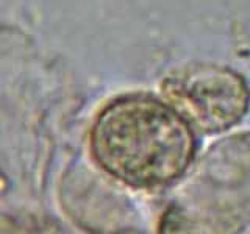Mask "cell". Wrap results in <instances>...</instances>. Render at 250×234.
Returning <instances> with one entry per match:
<instances>
[{
  "instance_id": "6da1fadb",
  "label": "cell",
  "mask_w": 250,
  "mask_h": 234,
  "mask_svg": "<svg viewBox=\"0 0 250 234\" xmlns=\"http://www.w3.org/2000/svg\"><path fill=\"white\" fill-rule=\"evenodd\" d=\"M89 147L108 175L135 189L156 191L186 174L197 140L192 125L170 103L130 94L97 114Z\"/></svg>"
},
{
  "instance_id": "7a4b0ae2",
  "label": "cell",
  "mask_w": 250,
  "mask_h": 234,
  "mask_svg": "<svg viewBox=\"0 0 250 234\" xmlns=\"http://www.w3.org/2000/svg\"><path fill=\"white\" fill-rule=\"evenodd\" d=\"M250 226V131L217 140L178 184L164 233H241Z\"/></svg>"
},
{
  "instance_id": "3957f363",
  "label": "cell",
  "mask_w": 250,
  "mask_h": 234,
  "mask_svg": "<svg viewBox=\"0 0 250 234\" xmlns=\"http://www.w3.org/2000/svg\"><path fill=\"white\" fill-rule=\"evenodd\" d=\"M161 89L170 105L205 135L230 130L250 108L246 78L227 66H185L167 75Z\"/></svg>"
}]
</instances>
